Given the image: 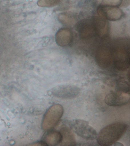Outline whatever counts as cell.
<instances>
[{"mask_svg": "<svg viewBox=\"0 0 130 146\" xmlns=\"http://www.w3.org/2000/svg\"><path fill=\"white\" fill-rule=\"evenodd\" d=\"M130 99V94L116 91L107 95L105 101L106 104L109 106H120L127 104Z\"/></svg>", "mask_w": 130, "mask_h": 146, "instance_id": "obj_9", "label": "cell"}, {"mask_svg": "<svg viewBox=\"0 0 130 146\" xmlns=\"http://www.w3.org/2000/svg\"><path fill=\"white\" fill-rule=\"evenodd\" d=\"M128 128L124 123H112L101 130L97 136V142L101 146H111L119 140Z\"/></svg>", "mask_w": 130, "mask_h": 146, "instance_id": "obj_1", "label": "cell"}, {"mask_svg": "<svg viewBox=\"0 0 130 146\" xmlns=\"http://www.w3.org/2000/svg\"><path fill=\"white\" fill-rule=\"evenodd\" d=\"M112 49L108 46L103 45L97 50L96 54V63L101 68L109 67L113 61Z\"/></svg>", "mask_w": 130, "mask_h": 146, "instance_id": "obj_6", "label": "cell"}, {"mask_svg": "<svg viewBox=\"0 0 130 146\" xmlns=\"http://www.w3.org/2000/svg\"><path fill=\"white\" fill-rule=\"evenodd\" d=\"M58 21L64 25L71 27L76 24L77 19L73 13L64 12L59 15L58 17Z\"/></svg>", "mask_w": 130, "mask_h": 146, "instance_id": "obj_15", "label": "cell"}, {"mask_svg": "<svg viewBox=\"0 0 130 146\" xmlns=\"http://www.w3.org/2000/svg\"><path fill=\"white\" fill-rule=\"evenodd\" d=\"M62 135L60 143L62 146H76V145L75 136L72 129L67 127H63L60 131Z\"/></svg>", "mask_w": 130, "mask_h": 146, "instance_id": "obj_12", "label": "cell"}, {"mask_svg": "<svg viewBox=\"0 0 130 146\" xmlns=\"http://www.w3.org/2000/svg\"><path fill=\"white\" fill-rule=\"evenodd\" d=\"M97 14L107 20L116 21L120 20L124 15L117 7L100 6L97 7Z\"/></svg>", "mask_w": 130, "mask_h": 146, "instance_id": "obj_8", "label": "cell"}, {"mask_svg": "<svg viewBox=\"0 0 130 146\" xmlns=\"http://www.w3.org/2000/svg\"><path fill=\"white\" fill-rule=\"evenodd\" d=\"M112 49L115 67L121 71L127 70L130 64L129 40L125 39L119 40Z\"/></svg>", "mask_w": 130, "mask_h": 146, "instance_id": "obj_2", "label": "cell"}, {"mask_svg": "<svg viewBox=\"0 0 130 146\" xmlns=\"http://www.w3.org/2000/svg\"><path fill=\"white\" fill-rule=\"evenodd\" d=\"M44 136L43 142L46 145L56 146L60 143L62 135L60 132L49 130Z\"/></svg>", "mask_w": 130, "mask_h": 146, "instance_id": "obj_13", "label": "cell"}, {"mask_svg": "<svg viewBox=\"0 0 130 146\" xmlns=\"http://www.w3.org/2000/svg\"><path fill=\"white\" fill-rule=\"evenodd\" d=\"M96 34L101 38H105L109 33V24L107 20L97 15L93 19Z\"/></svg>", "mask_w": 130, "mask_h": 146, "instance_id": "obj_10", "label": "cell"}, {"mask_svg": "<svg viewBox=\"0 0 130 146\" xmlns=\"http://www.w3.org/2000/svg\"><path fill=\"white\" fill-rule=\"evenodd\" d=\"M71 129L79 136L87 140H93L97 137V132L88 122L82 119H74L70 123Z\"/></svg>", "mask_w": 130, "mask_h": 146, "instance_id": "obj_4", "label": "cell"}, {"mask_svg": "<svg viewBox=\"0 0 130 146\" xmlns=\"http://www.w3.org/2000/svg\"><path fill=\"white\" fill-rule=\"evenodd\" d=\"M62 0H39L37 4L41 7H51L59 4Z\"/></svg>", "mask_w": 130, "mask_h": 146, "instance_id": "obj_17", "label": "cell"}, {"mask_svg": "<svg viewBox=\"0 0 130 146\" xmlns=\"http://www.w3.org/2000/svg\"><path fill=\"white\" fill-rule=\"evenodd\" d=\"M76 29L82 39H90L96 34L93 19L81 20L76 24Z\"/></svg>", "mask_w": 130, "mask_h": 146, "instance_id": "obj_7", "label": "cell"}, {"mask_svg": "<svg viewBox=\"0 0 130 146\" xmlns=\"http://www.w3.org/2000/svg\"><path fill=\"white\" fill-rule=\"evenodd\" d=\"M81 89L77 86L72 84H64L57 86L50 90L52 96L64 99H73L81 94Z\"/></svg>", "mask_w": 130, "mask_h": 146, "instance_id": "obj_5", "label": "cell"}, {"mask_svg": "<svg viewBox=\"0 0 130 146\" xmlns=\"http://www.w3.org/2000/svg\"><path fill=\"white\" fill-rule=\"evenodd\" d=\"M63 106L55 104L51 106L44 116L42 122V128L45 131L52 130L57 125L63 114Z\"/></svg>", "mask_w": 130, "mask_h": 146, "instance_id": "obj_3", "label": "cell"}, {"mask_svg": "<svg viewBox=\"0 0 130 146\" xmlns=\"http://www.w3.org/2000/svg\"><path fill=\"white\" fill-rule=\"evenodd\" d=\"M116 91L130 94V85L126 80H121L116 82Z\"/></svg>", "mask_w": 130, "mask_h": 146, "instance_id": "obj_16", "label": "cell"}, {"mask_svg": "<svg viewBox=\"0 0 130 146\" xmlns=\"http://www.w3.org/2000/svg\"><path fill=\"white\" fill-rule=\"evenodd\" d=\"M73 34L68 28L60 29L55 35V41L59 46L65 47L68 46L73 40Z\"/></svg>", "mask_w": 130, "mask_h": 146, "instance_id": "obj_11", "label": "cell"}, {"mask_svg": "<svg viewBox=\"0 0 130 146\" xmlns=\"http://www.w3.org/2000/svg\"><path fill=\"white\" fill-rule=\"evenodd\" d=\"M88 5L92 7H98L100 6L117 7L123 4L125 0H87Z\"/></svg>", "mask_w": 130, "mask_h": 146, "instance_id": "obj_14", "label": "cell"}]
</instances>
